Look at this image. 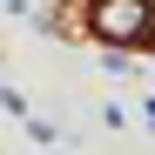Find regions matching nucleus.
I'll return each instance as SVG.
<instances>
[{
  "label": "nucleus",
  "instance_id": "1",
  "mask_svg": "<svg viewBox=\"0 0 155 155\" xmlns=\"http://www.w3.org/2000/svg\"><path fill=\"white\" fill-rule=\"evenodd\" d=\"M94 27L128 41V34H142V27H148V7H142V0H101V7H94Z\"/></svg>",
  "mask_w": 155,
  "mask_h": 155
}]
</instances>
